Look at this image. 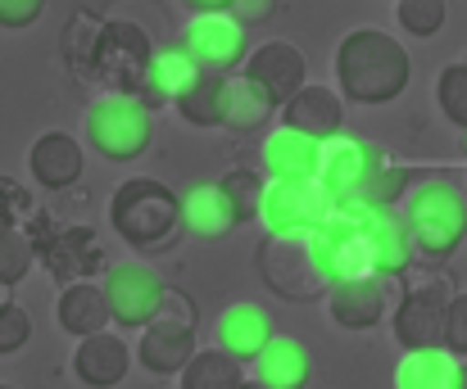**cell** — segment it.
Here are the masks:
<instances>
[{
	"mask_svg": "<svg viewBox=\"0 0 467 389\" xmlns=\"http://www.w3.org/2000/svg\"><path fill=\"white\" fill-rule=\"evenodd\" d=\"M368 159H372V140H358V136H345L336 131L331 140L317 145V186L331 195V200H349L358 195L363 186V172H368Z\"/></svg>",
	"mask_w": 467,
	"mask_h": 389,
	"instance_id": "obj_14",
	"label": "cell"
},
{
	"mask_svg": "<svg viewBox=\"0 0 467 389\" xmlns=\"http://www.w3.org/2000/svg\"><path fill=\"white\" fill-rule=\"evenodd\" d=\"M454 389H467V363H459V376H454Z\"/></svg>",
	"mask_w": 467,
	"mask_h": 389,
	"instance_id": "obj_42",
	"label": "cell"
},
{
	"mask_svg": "<svg viewBox=\"0 0 467 389\" xmlns=\"http://www.w3.org/2000/svg\"><path fill=\"white\" fill-rule=\"evenodd\" d=\"M172 46L191 55L200 73H232L245 59V27L232 14H195Z\"/></svg>",
	"mask_w": 467,
	"mask_h": 389,
	"instance_id": "obj_10",
	"label": "cell"
},
{
	"mask_svg": "<svg viewBox=\"0 0 467 389\" xmlns=\"http://www.w3.org/2000/svg\"><path fill=\"white\" fill-rule=\"evenodd\" d=\"M259 276L273 294L291 299V303H317L327 294V281L317 276L305 241L291 236H264L259 245Z\"/></svg>",
	"mask_w": 467,
	"mask_h": 389,
	"instance_id": "obj_9",
	"label": "cell"
},
{
	"mask_svg": "<svg viewBox=\"0 0 467 389\" xmlns=\"http://www.w3.org/2000/svg\"><path fill=\"white\" fill-rule=\"evenodd\" d=\"M55 322L59 331L87 340V335H100L109 331V303H105V290L96 281H73L59 290V303H55Z\"/></svg>",
	"mask_w": 467,
	"mask_h": 389,
	"instance_id": "obj_24",
	"label": "cell"
},
{
	"mask_svg": "<svg viewBox=\"0 0 467 389\" xmlns=\"http://www.w3.org/2000/svg\"><path fill=\"white\" fill-rule=\"evenodd\" d=\"M32 213H36L32 190H27L18 177H5V172H0V227H23Z\"/></svg>",
	"mask_w": 467,
	"mask_h": 389,
	"instance_id": "obj_37",
	"label": "cell"
},
{
	"mask_svg": "<svg viewBox=\"0 0 467 389\" xmlns=\"http://www.w3.org/2000/svg\"><path fill=\"white\" fill-rule=\"evenodd\" d=\"M96 32H100V18H96L91 9H78V14L68 18V27H64V59H68L78 73H87V59H91Z\"/></svg>",
	"mask_w": 467,
	"mask_h": 389,
	"instance_id": "obj_34",
	"label": "cell"
},
{
	"mask_svg": "<svg viewBox=\"0 0 467 389\" xmlns=\"http://www.w3.org/2000/svg\"><path fill=\"white\" fill-rule=\"evenodd\" d=\"M155 41L141 23L132 18H109L96 32L91 59H87V77H96L100 87H109V96H137L150 68Z\"/></svg>",
	"mask_w": 467,
	"mask_h": 389,
	"instance_id": "obj_5",
	"label": "cell"
},
{
	"mask_svg": "<svg viewBox=\"0 0 467 389\" xmlns=\"http://www.w3.org/2000/svg\"><path fill=\"white\" fill-rule=\"evenodd\" d=\"M46 14V0H0V27H32Z\"/></svg>",
	"mask_w": 467,
	"mask_h": 389,
	"instance_id": "obj_39",
	"label": "cell"
},
{
	"mask_svg": "<svg viewBox=\"0 0 467 389\" xmlns=\"http://www.w3.org/2000/svg\"><path fill=\"white\" fill-rule=\"evenodd\" d=\"M459 358L450 349H413L395 363V389H454Z\"/></svg>",
	"mask_w": 467,
	"mask_h": 389,
	"instance_id": "obj_28",
	"label": "cell"
},
{
	"mask_svg": "<svg viewBox=\"0 0 467 389\" xmlns=\"http://www.w3.org/2000/svg\"><path fill=\"white\" fill-rule=\"evenodd\" d=\"M0 389H14V385H0Z\"/></svg>",
	"mask_w": 467,
	"mask_h": 389,
	"instance_id": "obj_45",
	"label": "cell"
},
{
	"mask_svg": "<svg viewBox=\"0 0 467 389\" xmlns=\"http://www.w3.org/2000/svg\"><path fill=\"white\" fill-rule=\"evenodd\" d=\"M331 213V195L317 186V177H282L264 186L259 200V222L268 236H291L305 241L313 227Z\"/></svg>",
	"mask_w": 467,
	"mask_h": 389,
	"instance_id": "obj_7",
	"label": "cell"
},
{
	"mask_svg": "<svg viewBox=\"0 0 467 389\" xmlns=\"http://www.w3.org/2000/svg\"><path fill=\"white\" fill-rule=\"evenodd\" d=\"M259 159H264L268 181H282V177H313V172H317V140L305 136V131L277 128V131L264 136Z\"/></svg>",
	"mask_w": 467,
	"mask_h": 389,
	"instance_id": "obj_25",
	"label": "cell"
},
{
	"mask_svg": "<svg viewBox=\"0 0 467 389\" xmlns=\"http://www.w3.org/2000/svg\"><path fill=\"white\" fill-rule=\"evenodd\" d=\"M245 77L259 82V87L268 91L273 105H286V100L309 82V64H305L300 46H291V41H264V46L250 50V59H245Z\"/></svg>",
	"mask_w": 467,
	"mask_h": 389,
	"instance_id": "obj_13",
	"label": "cell"
},
{
	"mask_svg": "<svg viewBox=\"0 0 467 389\" xmlns=\"http://www.w3.org/2000/svg\"><path fill=\"white\" fill-rule=\"evenodd\" d=\"M273 100L259 82H250L245 73H227L223 77V128L227 131H259L273 118Z\"/></svg>",
	"mask_w": 467,
	"mask_h": 389,
	"instance_id": "obj_26",
	"label": "cell"
},
{
	"mask_svg": "<svg viewBox=\"0 0 467 389\" xmlns=\"http://www.w3.org/2000/svg\"><path fill=\"white\" fill-rule=\"evenodd\" d=\"M223 77L227 73H200V82L177 100V114L191 128H223Z\"/></svg>",
	"mask_w": 467,
	"mask_h": 389,
	"instance_id": "obj_30",
	"label": "cell"
},
{
	"mask_svg": "<svg viewBox=\"0 0 467 389\" xmlns=\"http://www.w3.org/2000/svg\"><path fill=\"white\" fill-rule=\"evenodd\" d=\"M241 389H264V385H259V381H245V385H241Z\"/></svg>",
	"mask_w": 467,
	"mask_h": 389,
	"instance_id": "obj_43",
	"label": "cell"
},
{
	"mask_svg": "<svg viewBox=\"0 0 467 389\" xmlns=\"http://www.w3.org/2000/svg\"><path fill=\"white\" fill-rule=\"evenodd\" d=\"M277 335V322H273V312L268 308H259V303H232V308H223V317L213 322V349H223L227 358H236L241 367L245 363H254L264 349H268V340Z\"/></svg>",
	"mask_w": 467,
	"mask_h": 389,
	"instance_id": "obj_15",
	"label": "cell"
},
{
	"mask_svg": "<svg viewBox=\"0 0 467 389\" xmlns=\"http://www.w3.org/2000/svg\"><path fill=\"white\" fill-rule=\"evenodd\" d=\"M254 381L264 389H309L313 353L296 335H273L268 349L254 358Z\"/></svg>",
	"mask_w": 467,
	"mask_h": 389,
	"instance_id": "obj_21",
	"label": "cell"
},
{
	"mask_svg": "<svg viewBox=\"0 0 467 389\" xmlns=\"http://www.w3.org/2000/svg\"><path fill=\"white\" fill-rule=\"evenodd\" d=\"M195 82H200L195 59H191V55H182L177 46H168V50H155V55H150V68H146V82H141L137 100L155 114L159 105H177Z\"/></svg>",
	"mask_w": 467,
	"mask_h": 389,
	"instance_id": "obj_22",
	"label": "cell"
},
{
	"mask_svg": "<svg viewBox=\"0 0 467 389\" xmlns=\"http://www.w3.org/2000/svg\"><path fill=\"white\" fill-rule=\"evenodd\" d=\"M100 290H105V303H109V322L123 326V331H137V326H146L159 312V299H163L168 285H163V276L155 267L128 259V262L105 267Z\"/></svg>",
	"mask_w": 467,
	"mask_h": 389,
	"instance_id": "obj_8",
	"label": "cell"
},
{
	"mask_svg": "<svg viewBox=\"0 0 467 389\" xmlns=\"http://www.w3.org/2000/svg\"><path fill=\"white\" fill-rule=\"evenodd\" d=\"M368 236V250H372V271L386 276V281H400L409 267H413V241H409V227L400 218V209H377L363 227Z\"/></svg>",
	"mask_w": 467,
	"mask_h": 389,
	"instance_id": "obj_20",
	"label": "cell"
},
{
	"mask_svg": "<svg viewBox=\"0 0 467 389\" xmlns=\"http://www.w3.org/2000/svg\"><path fill=\"white\" fill-rule=\"evenodd\" d=\"M36 267V250L23 236V227H0V285H18Z\"/></svg>",
	"mask_w": 467,
	"mask_h": 389,
	"instance_id": "obj_32",
	"label": "cell"
},
{
	"mask_svg": "<svg viewBox=\"0 0 467 389\" xmlns=\"http://www.w3.org/2000/svg\"><path fill=\"white\" fill-rule=\"evenodd\" d=\"M36 262L50 271V281L64 290V285H73V281H91V276H100L105 271V245H100V236L87 227V222H78V227H55L41 245H36Z\"/></svg>",
	"mask_w": 467,
	"mask_h": 389,
	"instance_id": "obj_11",
	"label": "cell"
},
{
	"mask_svg": "<svg viewBox=\"0 0 467 389\" xmlns=\"http://www.w3.org/2000/svg\"><path fill=\"white\" fill-rule=\"evenodd\" d=\"M82 145L68 131H46L27 149V172L41 190H68L82 181Z\"/></svg>",
	"mask_w": 467,
	"mask_h": 389,
	"instance_id": "obj_18",
	"label": "cell"
},
{
	"mask_svg": "<svg viewBox=\"0 0 467 389\" xmlns=\"http://www.w3.org/2000/svg\"><path fill=\"white\" fill-rule=\"evenodd\" d=\"M404 227L413 241V254L422 259H450L459 254L467 236V204L463 190L450 177H422L418 186H409L404 195Z\"/></svg>",
	"mask_w": 467,
	"mask_h": 389,
	"instance_id": "obj_3",
	"label": "cell"
},
{
	"mask_svg": "<svg viewBox=\"0 0 467 389\" xmlns=\"http://www.w3.org/2000/svg\"><path fill=\"white\" fill-rule=\"evenodd\" d=\"M109 227L137 254H168L182 231V195H172L159 177H132L109 200Z\"/></svg>",
	"mask_w": 467,
	"mask_h": 389,
	"instance_id": "obj_2",
	"label": "cell"
},
{
	"mask_svg": "<svg viewBox=\"0 0 467 389\" xmlns=\"http://www.w3.org/2000/svg\"><path fill=\"white\" fill-rule=\"evenodd\" d=\"M87 145L109 163H132L155 140V114L137 96H100L82 118Z\"/></svg>",
	"mask_w": 467,
	"mask_h": 389,
	"instance_id": "obj_6",
	"label": "cell"
},
{
	"mask_svg": "<svg viewBox=\"0 0 467 389\" xmlns=\"http://www.w3.org/2000/svg\"><path fill=\"white\" fill-rule=\"evenodd\" d=\"M340 123H345V100H340L331 87H309V82H305V87L282 105V128L305 131L317 145L331 140V136L340 131Z\"/></svg>",
	"mask_w": 467,
	"mask_h": 389,
	"instance_id": "obj_19",
	"label": "cell"
},
{
	"mask_svg": "<svg viewBox=\"0 0 467 389\" xmlns=\"http://www.w3.org/2000/svg\"><path fill=\"white\" fill-rule=\"evenodd\" d=\"M413 59L381 27H354L336 46V82L354 105H390L409 91Z\"/></svg>",
	"mask_w": 467,
	"mask_h": 389,
	"instance_id": "obj_1",
	"label": "cell"
},
{
	"mask_svg": "<svg viewBox=\"0 0 467 389\" xmlns=\"http://www.w3.org/2000/svg\"><path fill=\"white\" fill-rule=\"evenodd\" d=\"M195 353V326L186 322H168V317H150L141 326V340H137V363L150 372V376H177Z\"/></svg>",
	"mask_w": 467,
	"mask_h": 389,
	"instance_id": "obj_17",
	"label": "cell"
},
{
	"mask_svg": "<svg viewBox=\"0 0 467 389\" xmlns=\"http://www.w3.org/2000/svg\"><path fill=\"white\" fill-rule=\"evenodd\" d=\"M264 186H268V181H264L254 168H227V172L218 177V190L227 195V204H232L236 222H250V218H259Z\"/></svg>",
	"mask_w": 467,
	"mask_h": 389,
	"instance_id": "obj_31",
	"label": "cell"
},
{
	"mask_svg": "<svg viewBox=\"0 0 467 389\" xmlns=\"http://www.w3.org/2000/svg\"><path fill=\"white\" fill-rule=\"evenodd\" d=\"M436 100H441V114L459 131H467V59L450 64V68L436 77Z\"/></svg>",
	"mask_w": 467,
	"mask_h": 389,
	"instance_id": "obj_33",
	"label": "cell"
},
{
	"mask_svg": "<svg viewBox=\"0 0 467 389\" xmlns=\"http://www.w3.org/2000/svg\"><path fill=\"white\" fill-rule=\"evenodd\" d=\"M191 14H227L232 9V0H182Z\"/></svg>",
	"mask_w": 467,
	"mask_h": 389,
	"instance_id": "obj_41",
	"label": "cell"
},
{
	"mask_svg": "<svg viewBox=\"0 0 467 389\" xmlns=\"http://www.w3.org/2000/svg\"><path fill=\"white\" fill-rule=\"evenodd\" d=\"M409 186H413V172L404 168V159L372 145V159H368V172H363V186H358L354 200H363L372 209H395L409 195Z\"/></svg>",
	"mask_w": 467,
	"mask_h": 389,
	"instance_id": "obj_27",
	"label": "cell"
},
{
	"mask_svg": "<svg viewBox=\"0 0 467 389\" xmlns=\"http://www.w3.org/2000/svg\"><path fill=\"white\" fill-rule=\"evenodd\" d=\"M273 9H277V0H232L227 14H232L241 27H259V23L273 18Z\"/></svg>",
	"mask_w": 467,
	"mask_h": 389,
	"instance_id": "obj_40",
	"label": "cell"
},
{
	"mask_svg": "<svg viewBox=\"0 0 467 389\" xmlns=\"http://www.w3.org/2000/svg\"><path fill=\"white\" fill-rule=\"evenodd\" d=\"M454 281L445 271H427V276H400V299L390 308V331L400 340L404 353L413 349H445V312L454 299Z\"/></svg>",
	"mask_w": 467,
	"mask_h": 389,
	"instance_id": "obj_4",
	"label": "cell"
},
{
	"mask_svg": "<svg viewBox=\"0 0 467 389\" xmlns=\"http://www.w3.org/2000/svg\"><path fill=\"white\" fill-rule=\"evenodd\" d=\"M327 317L340 326V331H372L386 322L390 303L400 299V281H386V276H358V281H340L331 285L327 294Z\"/></svg>",
	"mask_w": 467,
	"mask_h": 389,
	"instance_id": "obj_12",
	"label": "cell"
},
{
	"mask_svg": "<svg viewBox=\"0 0 467 389\" xmlns=\"http://www.w3.org/2000/svg\"><path fill=\"white\" fill-rule=\"evenodd\" d=\"M27 340H32V312H27L23 303L5 299V303H0V358L18 353Z\"/></svg>",
	"mask_w": 467,
	"mask_h": 389,
	"instance_id": "obj_36",
	"label": "cell"
},
{
	"mask_svg": "<svg viewBox=\"0 0 467 389\" xmlns=\"http://www.w3.org/2000/svg\"><path fill=\"white\" fill-rule=\"evenodd\" d=\"M177 376H182V389H241L245 385L241 363L227 358L223 349H195L191 363Z\"/></svg>",
	"mask_w": 467,
	"mask_h": 389,
	"instance_id": "obj_29",
	"label": "cell"
},
{
	"mask_svg": "<svg viewBox=\"0 0 467 389\" xmlns=\"http://www.w3.org/2000/svg\"><path fill=\"white\" fill-rule=\"evenodd\" d=\"M450 18L445 0H400V27L409 36H436Z\"/></svg>",
	"mask_w": 467,
	"mask_h": 389,
	"instance_id": "obj_35",
	"label": "cell"
},
{
	"mask_svg": "<svg viewBox=\"0 0 467 389\" xmlns=\"http://www.w3.org/2000/svg\"><path fill=\"white\" fill-rule=\"evenodd\" d=\"M445 349L467 363V290H459L450 299V312H445Z\"/></svg>",
	"mask_w": 467,
	"mask_h": 389,
	"instance_id": "obj_38",
	"label": "cell"
},
{
	"mask_svg": "<svg viewBox=\"0 0 467 389\" xmlns=\"http://www.w3.org/2000/svg\"><path fill=\"white\" fill-rule=\"evenodd\" d=\"M459 136H463V149H467V131H459Z\"/></svg>",
	"mask_w": 467,
	"mask_h": 389,
	"instance_id": "obj_44",
	"label": "cell"
},
{
	"mask_svg": "<svg viewBox=\"0 0 467 389\" xmlns=\"http://www.w3.org/2000/svg\"><path fill=\"white\" fill-rule=\"evenodd\" d=\"M236 227V213L227 204V195L218 190V181H200L182 195V231L195 241H223Z\"/></svg>",
	"mask_w": 467,
	"mask_h": 389,
	"instance_id": "obj_23",
	"label": "cell"
},
{
	"mask_svg": "<svg viewBox=\"0 0 467 389\" xmlns=\"http://www.w3.org/2000/svg\"><path fill=\"white\" fill-rule=\"evenodd\" d=\"M132 372V349L123 335L114 331H100V335H87L78 349H73V376L87 389H119Z\"/></svg>",
	"mask_w": 467,
	"mask_h": 389,
	"instance_id": "obj_16",
	"label": "cell"
}]
</instances>
